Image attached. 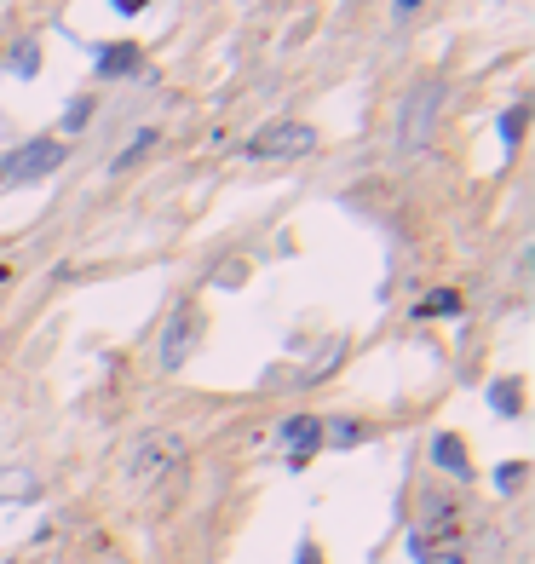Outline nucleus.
Returning <instances> with one entry per match:
<instances>
[{"label":"nucleus","instance_id":"1","mask_svg":"<svg viewBox=\"0 0 535 564\" xmlns=\"http://www.w3.org/2000/svg\"><path fill=\"white\" fill-rule=\"evenodd\" d=\"M438 104H443V81H420L415 93L403 98L397 127H392V144H397V150H415V144H426L432 121H438Z\"/></svg>","mask_w":535,"mask_h":564},{"label":"nucleus","instance_id":"2","mask_svg":"<svg viewBox=\"0 0 535 564\" xmlns=\"http://www.w3.org/2000/svg\"><path fill=\"white\" fill-rule=\"evenodd\" d=\"M185 461V438L179 432H144L133 455H127V484H150V478H162Z\"/></svg>","mask_w":535,"mask_h":564},{"label":"nucleus","instance_id":"3","mask_svg":"<svg viewBox=\"0 0 535 564\" xmlns=\"http://www.w3.org/2000/svg\"><path fill=\"white\" fill-rule=\"evenodd\" d=\"M64 167V144L58 139H29L24 150L0 156V185H29V179H47Z\"/></svg>","mask_w":535,"mask_h":564},{"label":"nucleus","instance_id":"4","mask_svg":"<svg viewBox=\"0 0 535 564\" xmlns=\"http://www.w3.org/2000/svg\"><path fill=\"white\" fill-rule=\"evenodd\" d=\"M317 150V127L305 121H277L248 139V162H282V156H311Z\"/></svg>","mask_w":535,"mask_h":564},{"label":"nucleus","instance_id":"5","mask_svg":"<svg viewBox=\"0 0 535 564\" xmlns=\"http://www.w3.org/2000/svg\"><path fill=\"white\" fill-rule=\"evenodd\" d=\"M196 340H202V311H196V306L185 300V306H179L173 317H167V329H162V369H167V375L190 363Z\"/></svg>","mask_w":535,"mask_h":564},{"label":"nucleus","instance_id":"6","mask_svg":"<svg viewBox=\"0 0 535 564\" xmlns=\"http://www.w3.org/2000/svg\"><path fill=\"white\" fill-rule=\"evenodd\" d=\"M277 438L288 444V467H305V461L323 449V421H317V415H288V421L277 426Z\"/></svg>","mask_w":535,"mask_h":564},{"label":"nucleus","instance_id":"7","mask_svg":"<svg viewBox=\"0 0 535 564\" xmlns=\"http://www.w3.org/2000/svg\"><path fill=\"white\" fill-rule=\"evenodd\" d=\"M93 64L104 81H127V75H144V52L133 41H110V47H93Z\"/></svg>","mask_w":535,"mask_h":564},{"label":"nucleus","instance_id":"8","mask_svg":"<svg viewBox=\"0 0 535 564\" xmlns=\"http://www.w3.org/2000/svg\"><path fill=\"white\" fill-rule=\"evenodd\" d=\"M432 461H438V467L449 472L455 484H466V478H472V461H466V444L455 438V432H438V438H432Z\"/></svg>","mask_w":535,"mask_h":564},{"label":"nucleus","instance_id":"9","mask_svg":"<svg viewBox=\"0 0 535 564\" xmlns=\"http://www.w3.org/2000/svg\"><path fill=\"white\" fill-rule=\"evenodd\" d=\"M6 70L24 75V81H35V75H41V47H35V41H18V47L6 52Z\"/></svg>","mask_w":535,"mask_h":564},{"label":"nucleus","instance_id":"10","mask_svg":"<svg viewBox=\"0 0 535 564\" xmlns=\"http://www.w3.org/2000/svg\"><path fill=\"white\" fill-rule=\"evenodd\" d=\"M489 409H495V415H518V409H524V398H518V380H495V386H489Z\"/></svg>","mask_w":535,"mask_h":564},{"label":"nucleus","instance_id":"11","mask_svg":"<svg viewBox=\"0 0 535 564\" xmlns=\"http://www.w3.org/2000/svg\"><path fill=\"white\" fill-rule=\"evenodd\" d=\"M455 311H461V294L455 288H438V294H426L415 306V317H455Z\"/></svg>","mask_w":535,"mask_h":564},{"label":"nucleus","instance_id":"12","mask_svg":"<svg viewBox=\"0 0 535 564\" xmlns=\"http://www.w3.org/2000/svg\"><path fill=\"white\" fill-rule=\"evenodd\" d=\"M524 127H530V104H512L507 116H501V144H507V150H518Z\"/></svg>","mask_w":535,"mask_h":564},{"label":"nucleus","instance_id":"13","mask_svg":"<svg viewBox=\"0 0 535 564\" xmlns=\"http://www.w3.org/2000/svg\"><path fill=\"white\" fill-rule=\"evenodd\" d=\"M156 139H162V133H156V127H144L139 139L127 144V150H121L116 162H110V173H127V167H139V156H144V150H150V144H156Z\"/></svg>","mask_w":535,"mask_h":564},{"label":"nucleus","instance_id":"14","mask_svg":"<svg viewBox=\"0 0 535 564\" xmlns=\"http://www.w3.org/2000/svg\"><path fill=\"white\" fill-rule=\"evenodd\" d=\"M323 438L334 449H351V444H363V426L357 421H323Z\"/></svg>","mask_w":535,"mask_h":564},{"label":"nucleus","instance_id":"15","mask_svg":"<svg viewBox=\"0 0 535 564\" xmlns=\"http://www.w3.org/2000/svg\"><path fill=\"white\" fill-rule=\"evenodd\" d=\"M93 121V98H70V110H64V133H81Z\"/></svg>","mask_w":535,"mask_h":564},{"label":"nucleus","instance_id":"16","mask_svg":"<svg viewBox=\"0 0 535 564\" xmlns=\"http://www.w3.org/2000/svg\"><path fill=\"white\" fill-rule=\"evenodd\" d=\"M409 547H415V541H409ZM415 559H420V564H466L461 547H443V553H432V547H415Z\"/></svg>","mask_w":535,"mask_h":564},{"label":"nucleus","instance_id":"17","mask_svg":"<svg viewBox=\"0 0 535 564\" xmlns=\"http://www.w3.org/2000/svg\"><path fill=\"white\" fill-rule=\"evenodd\" d=\"M495 484H501V490H518V484H524V461H507V467H501V472H495Z\"/></svg>","mask_w":535,"mask_h":564},{"label":"nucleus","instance_id":"18","mask_svg":"<svg viewBox=\"0 0 535 564\" xmlns=\"http://www.w3.org/2000/svg\"><path fill=\"white\" fill-rule=\"evenodd\" d=\"M294 564H323V553H317L311 541H300V553H294Z\"/></svg>","mask_w":535,"mask_h":564},{"label":"nucleus","instance_id":"19","mask_svg":"<svg viewBox=\"0 0 535 564\" xmlns=\"http://www.w3.org/2000/svg\"><path fill=\"white\" fill-rule=\"evenodd\" d=\"M121 12H144V6H150V0H116Z\"/></svg>","mask_w":535,"mask_h":564},{"label":"nucleus","instance_id":"20","mask_svg":"<svg viewBox=\"0 0 535 564\" xmlns=\"http://www.w3.org/2000/svg\"><path fill=\"white\" fill-rule=\"evenodd\" d=\"M420 0H397V18H409V12H415Z\"/></svg>","mask_w":535,"mask_h":564}]
</instances>
